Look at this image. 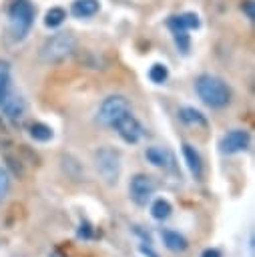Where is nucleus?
Listing matches in <instances>:
<instances>
[{
    "label": "nucleus",
    "instance_id": "nucleus-1",
    "mask_svg": "<svg viewBox=\"0 0 255 257\" xmlns=\"http://www.w3.org/2000/svg\"><path fill=\"white\" fill-rule=\"evenodd\" d=\"M195 92L197 96L211 108H223L231 102V88L227 82L213 74H201L195 80Z\"/></svg>",
    "mask_w": 255,
    "mask_h": 257
},
{
    "label": "nucleus",
    "instance_id": "nucleus-2",
    "mask_svg": "<svg viewBox=\"0 0 255 257\" xmlns=\"http://www.w3.org/2000/svg\"><path fill=\"white\" fill-rule=\"evenodd\" d=\"M76 50V38L70 32H56L52 36H48L44 40V44L40 46V60L46 64H56L66 60L72 52Z\"/></svg>",
    "mask_w": 255,
    "mask_h": 257
},
{
    "label": "nucleus",
    "instance_id": "nucleus-3",
    "mask_svg": "<svg viewBox=\"0 0 255 257\" xmlns=\"http://www.w3.org/2000/svg\"><path fill=\"white\" fill-rule=\"evenodd\" d=\"M8 22L14 40L26 38V34L34 24V6L28 0H14L8 6Z\"/></svg>",
    "mask_w": 255,
    "mask_h": 257
},
{
    "label": "nucleus",
    "instance_id": "nucleus-4",
    "mask_svg": "<svg viewBox=\"0 0 255 257\" xmlns=\"http://www.w3.org/2000/svg\"><path fill=\"white\" fill-rule=\"evenodd\" d=\"M94 167L108 185H116L120 177V155L112 147H98L94 153Z\"/></svg>",
    "mask_w": 255,
    "mask_h": 257
},
{
    "label": "nucleus",
    "instance_id": "nucleus-5",
    "mask_svg": "<svg viewBox=\"0 0 255 257\" xmlns=\"http://www.w3.org/2000/svg\"><path fill=\"white\" fill-rule=\"evenodd\" d=\"M129 110H131V102H129L126 96H122V94H110V96H106L100 102V106L96 110V122L100 126H112Z\"/></svg>",
    "mask_w": 255,
    "mask_h": 257
},
{
    "label": "nucleus",
    "instance_id": "nucleus-6",
    "mask_svg": "<svg viewBox=\"0 0 255 257\" xmlns=\"http://www.w3.org/2000/svg\"><path fill=\"white\" fill-rule=\"evenodd\" d=\"M157 183L147 173H137L129 183V197L137 207H147L155 195Z\"/></svg>",
    "mask_w": 255,
    "mask_h": 257
},
{
    "label": "nucleus",
    "instance_id": "nucleus-7",
    "mask_svg": "<svg viewBox=\"0 0 255 257\" xmlns=\"http://www.w3.org/2000/svg\"><path fill=\"white\" fill-rule=\"evenodd\" d=\"M112 128L116 131V135L126 143V145H137L143 137H145V128H143V124L137 120V116L129 110L126 114H122L114 124H112Z\"/></svg>",
    "mask_w": 255,
    "mask_h": 257
},
{
    "label": "nucleus",
    "instance_id": "nucleus-8",
    "mask_svg": "<svg viewBox=\"0 0 255 257\" xmlns=\"http://www.w3.org/2000/svg\"><path fill=\"white\" fill-rule=\"evenodd\" d=\"M219 149L223 155H235L249 149V133L243 128H233L219 141Z\"/></svg>",
    "mask_w": 255,
    "mask_h": 257
},
{
    "label": "nucleus",
    "instance_id": "nucleus-9",
    "mask_svg": "<svg viewBox=\"0 0 255 257\" xmlns=\"http://www.w3.org/2000/svg\"><path fill=\"white\" fill-rule=\"evenodd\" d=\"M0 106H2V112H4V116H6L8 120L20 122V120L24 118L26 102H24L20 96H16V94H6L4 100L0 102Z\"/></svg>",
    "mask_w": 255,
    "mask_h": 257
},
{
    "label": "nucleus",
    "instance_id": "nucleus-10",
    "mask_svg": "<svg viewBox=\"0 0 255 257\" xmlns=\"http://www.w3.org/2000/svg\"><path fill=\"white\" fill-rule=\"evenodd\" d=\"M181 149H183V157H185V163H187V169H189L191 177L195 181H201L203 179V159H201L199 151L189 143H183Z\"/></svg>",
    "mask_w": 255,
    "mask_h": 257
},
{
    "label": "nucleus",
    "instance_id": "nucleus-11",
    "mask_svg": "<svg viewBox=\"0 0 255 257\" xmlns=\"http://www.w3.org/2000/svg\"><path fill=\"white\" fill-rule=\"evenodd\" d=\"M145 159L153 167H159V169H173V163H175L173 153L167 151V149H163V147H147Z\"/></svg>",
    "mask_w": 255,
    "mask_h": 257
},
{
    "label": "nucleus",
    "instance_id": "nucleus-12",
    "mask_svg": "<svg viewBox=\"0 0 255 257\" xmlns=\"http://www.w3.org/2000/svg\"><path fill=\"white\" fill-rule=\"evenodd\" d=\"M161 239H163V245L173 253H183L189 247L185 235H181L179 231H173V229H163L161 231Z\"/></svg>",
    "mask_w": 255,
    "mask_h": 257
},
{
    "label": "nucleus",
    "instance_id": "nucleus-13",
    "mask_svg": "<svg viewBox=\"0 0 255 257\" xmlns=\"http://www.w3.org/2000/svg\"><path fill=\"white\" fill-rule=\"evenodd\" d=\"M169 28H179V30H197L201 26V20L195 12H185V14H179V16H171L169 18Z\"/></svg>",
    "mask_w": 255,
    "mask_h": 257
},
{
    "label": "nucleus",
    "instance_id": "nucleus-14",
    "mask_svg": "<svg viewBox=\"0 0 255 257\" xmlns=\"http://www.w3.org/2000/svg\"><path fill=\"white\" fill-rule=\"evenodd\" d=\"M179 118L185 122V124H191V126H207V118L201 110H197L195 106H181L179 108Z\"/></svg>",
    "mask_w": 255,
    "mask_h": 257
},
{
    "label": "nucleus",
    "instance_id": "nucleus-15",
    "mask_svg": "<svg viewBox=\"0 0 255 257\" xmlns=\"http://www.w3.org/2000/svg\"><path fill=\"white\" fill-rule=\"evenodd\" d=\"M98 8H100L98 0H74L70 10L76 18H88V16H94Z\"/></svg>",
    "mask_w": 255,
    "mask_h": 257
},
{
    "label": "nucleus",
    "instance_id": "nucleus-16",
    "mask_svg": "<svg viewBox=\"0 0 255 257\" xmlns=\"http://www.w3.org/2000/svg\"><path fill=\"white\" fill-rule=\"evenodd\" d=\"M171 213H173V205L167 199L161 197V199H155L151 203V217L155 221H165V219L171 217Z\"/></svg>",
    "mask_w": 255,
    "mask_h": 257
},
{
    "label": "nucleus",
    "instance_id": "nucleus-17",
    "mask_svg": "<svg viewBox=\"0 0 255 257\" xmlns=\"http://www.w3.org/2000/svg\"><path fill=\"white\" fill-rule=\"evenodd\" d=\"M28 135H30L34 141H38V143H48V141H52L54 131H52V126H48L46 122H32L30 128H28Z\"/></svg>",
    "mask_w": 255,
    "mask_h": 257
},
{
    "label": "nucleus",
    "instance_id": "nucleus-18",
    "mask_svg": "<svg viewBox=\"0 0 255 257\" xmlns=\"http://www.w3.org/2000/svg\"><path fill=\"white\" fill-rule=\"evenodd\" d=\"M64 18H66V10L60 8V6H52V8L46 10V14H44V24H46L48 28H56V26H60V24L64 22Z\"/></svg>",
    "mask_w": 255,
    "mask_h": 257
},
{
    "label": "nucleus",
    "instance_id": "nucleus-19",
    "mask_svg": "<svg viewBox=\"0 0 255 257\" xmlns=\"http://www.w3.org/2000/svg\"><path fill=\"white\" fill-rule=\"evenodd\" d=\"M149 78H151V82H155V84H163V82L169 78V68H167L165 64H161V62H155V64L149 68Z\"/></svg>",
    "mask_w": 255,
    "mask_h": 257
},
{
    "label": "nucleus",
    "instance_id": "nucleus-20",
    "mask_svg": "<svg viewBox=\"0 0 255 257\" xmlns=\"http://www.w3.org/2000/svg\"><path fill=\"white\" fill-rule=\"evenodd\" d=\"M171 32H173V38H175V44H177V48H179L183 54H187V52H189V48H191V38H189L187 30H179V28H173Z\"/></svg>",
    "mask_w": 255,
    "mask_h": 257
},
{
    "label": "nucleus",
    "instance_id": "nucleus-21",
    "mask_svg": "<svg viewBox=\"0 0 255 257\" xmlns=\"http://www.w3.org/2000/svg\"><path fill=\"white\" fill-rule=\"evenodd\" d=\"M8 86H10V68L6 62H0V102L8 94Z\"/></svg>",
    "mask_w": 255,
    "mask_h": 257
},
{
    "label": "nucleus",
    "instance_id": "nucleus-22",
    "mask_svg": "<svg viewBox=\"0 0 255 257\" xmlns=\"http://www.w3.org/2000/svg\"><path fill=\"white\" fill-rule=\"evenodd\" d=\"M92 231H94V227H92V223L88 219H80L78 221V227H76V237L78 239H82V241L92 239V235H94Z\"/></svg>",
    "mask_w": 255,
    "mask_h": 257
},
{
    "label": "nucleus",
    "instance_id": "nucleus-23",
    "mask_svg": "<svg viewBox=\"0 0 255 257\" xmlns=\"http://www.w3.org/2000/svg\"><path fill=\"white\" fill-rule=\"evenodd\" d=\"M8 191H10V175L6 173L4 167H0V203L6 199Z\"/></svg>",
    "mask_w": 255,
    "mask_h": 257
},
{
    "label": "nucleus",
    "instance_id": "nucleus-24",
    "mask_svg": "<svg viewBox=\"0 0 255 257\" xmlns=\"http://www.w3.org/2000/svg\"><path fill=\"white\" fill-rule=\"evenodd\" d=\"M241 10H243V14H245L249 20H255V2H253V0H243Z\"/></svg>",
    "mask_w": 255,
    "mask_h": 257
},
{
    "label": "nucleus",
    "instance_id": "nucleus-25",
    "mask_svg": "<svg viewBox=\"0 0 255 257\" xmlns=\"http://www.w3.org/2000/svg\"><path fill=\"white\" fill-rule=\"evenodd\" d=\"M139 253L145 255V257H161V255L153 249V245H149V243H141V245H139Z\"/></svg>",
    "mask_w": 255,
    "mask_h": 257
},
{
    "label": "nucleus",
    "instance_id": "nucleus-26",
    "mask_svg": "<svg viewBox=\"0 0 255 257\" xmlns=\"http://www.w3.org/2000/svg\"><path fill=\"white\" fill-rule=\"evenodd\" d=\"M133 231H135V233H137V235L143 239V243H149V245H153V239H151V235H149L145 229H141L139 225H135V227H133Z\"/></svg>",
    "mask_w": 255,
    "mask_h": 257
},
{
    "label": "nucleus",
    "instance_id": "nucleus-27",
    "mask_svg": "<svg viewBox=\"0 0 255 257\" xmlns=\"http://www.w3.org/2000/svg\"><path fill=\"white\" fill-rule=\"evenodd\" d=\"M201 257H223V251L221 249H215V247H209L201 253Z\"/></svg>",
    "mask_w": 255,
    "mask_h": 257
},
{
    "label": "nucleus",
    "instance_id": "nucleus-28",
    "mask_svg": "<svg viewBox=\"0 0 255 257\" xmlns=\"http://www.w3.org/2000/svg\"><path fill=\"white\" fill-rule=\"evenodd\" d=\"M48 257H62V255H60V253H56V251H54V253H50V255H48Z\"/></svg>",
    "mask_w": 255,
    "mask_h": 257
}]
</instances>
